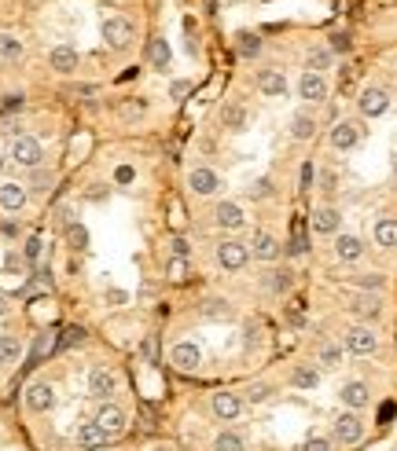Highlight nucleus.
Listing matches in <instances>:
<instances>
[{
	"label": "nucleus",
	"instance_id": "f257e3e1",
	"mask_svg": "<svg viewBox=\"0 0 397 451\" xmlns=\"http://www.w3.org/2000/svg\"><path fill=\"white\" fill-rule=\"evenodd\" d=\"M342 348L346 353H353V356H372L375 348H379V334L372 330V327H349L346 330V338H342Z\"/></svg>",
	"mask_w": 397,
	"mask_h": 451
},
{
	"label": "nucleus",
	"instance_id": "f03ea898",
	"mask_svg": "<svg viewBox=\"0 0 397 451\" xmlns=\"http://www.w3.org/2000/svg\"><path fill=\"white\" fill-rule=\"evenodd\" d=\"M133 37H136V26L129 19H122V15H110L103 22V40L110 48H129L133 45Z\"/></svg>",
	"mask_w": 397,
	"mask_h": 451
},
{
	"label": "nucleus",
	"instance_id": "7ed1b4c3",
	"mask_svg": "<svg viewBox=\"0 0 397 451\" xmlns=\"http://www.w3.org/2000/svg\"><path fill=\"white\" fill-rule=\"evenodd\" d=\"M335 441L338 444H361L364 441V422H361V415L357 411H342L335 418Z\"/></svg>",
	"mask_w": 397,
	"mask_h": 451
},
{
	"label": "nucleus",
	"instance_id": "20e7f679",
	"mask_svg": "<svg viewBox=\"0 0 397 451\" xmlns=\"http://www.w3.org/2000/svg\"><path fill=\"white\" fill-rule=\"evenodd\" d=\"M41 158H45V151H41V143L34 136H15V143H11V162L22 169H37Z\"/></svg>",
	"mask_w": 397,
	"mask_h": 451
},
{
	"label": "nucleus",
	"instance_id": "39448f33",
	"mask_svg": "<svg viewBox=\"0 0 397 451\" xmlns=\"http://www.w3.org/2000/svg\"><path fill=\"white\" fill-rule=\"evenodd\" d=\"M247 260H250V250L243 242H236V239H224L217 246V265L224 272H239V268H247Z\"/></svg>",
	"mask_w": 397,
	"mask_h": 451
},
{
	"label": "nucleus",
	"instance_id": "423d86ee",
	"mask_svg": "<svg viewBox=\"0 0 397 451\" xmlns=\"http://www.w3.org/2000/svg\"><path fill=\"white\" fill-rule=\"evenodd\" d=\"M118 385H122V378H118V371H110V367H96L89 374V392L96 400H110L118 392Z\"/></svg>",
	"mask_w": 397,
	"mask_h": 451
},
{
	"label": "nucleus",
	"instance_id": "0eeeda50",
	"mask_svg": "<svg viewBox=\"0 0 397 451\" xmlns=\"http://www.w3.org/2000/svg\"><path fill=\"white\" fill-rule=\"evenodd\" d=\"M169 363H173L177 371H198V363H203V348H198L195 341H177L173 348H169Z\"/></svg>",
	"mask_w": 397,
	"mask_h": 451
},
{
	"label": "nucleus",
	"instance_id": "6e6552de",
	"mask_svg": "<svg viewBox=\"0 0 397 451\" xmlns=\"http://www.w3.org/2000/svg\"><path fill=\"white\" fill-rule=\"evenodd\" d=\"M298 96H302L305 103H324V99H328V81H324V74L305 70V74L298 77Z\"/></svg>",
	"mask_w": 397,
	"mask_h": 451
},
{
	"label": "nucleus",
	"instance_id": "1a4fd4ad",
	"mask_svg": "<svg viewBox=\"0 0 397 451\" xmlns=\"http://www.w3.org/2000/svg\"><path fill=\"white\" fill-rule=\"evenodd\" d=\"M110 444V433L99 426V422H81L78 426V448L81 451H99Z\"/></svg>",
	"mask_w": 397,
	"mask_h": 451
},
{
	"label": "nucleus",
	"instance_id": "9d476101",
	"mask_svg": "<svg viewBox=\"0 0 397 451\" xmlns=\"http://www.w3.org/2000/svg\"><path fill=\"white\" fill-rule=\"evenodd\" d=\"M357 103H361V114H364V118H382V114L390 110V96H387V89H375V84H372V89L361 92Z\"/></svg>",
	"mask_w": 397,
	"mask_h": 451
},
{
	"label": "nucleus",
	"instance_id": "9b49d317",
	"mask_svg": "<svg viewBox=\"0 0 397 451\" xmlns=\"http://www.w3.org/2000/svg\"><path fill=\"white\" fill-rule=\"evenodd\" d=\"M26 407H30V411H37V415L52 411V407H55V389H52L48 382H34L30 389H26Z\"/></svg>",
	"mask_w": 397,
	"mask_h": 451
},
{
	"label": "nucleus",
	"instance_id": "f8f14e48",
	"mask_svg": "<svg viewBox=\"0 0 397 451\" xmlns=\"http://www.w3.org/2000/svg\"><path fill=\"white\" fill-rule=\"evenodd\" d=\"M214 221H217V228H224V231H239V228L247 224V216H243V206H239V202H217Z\"/></svg>",
	"mask_w": 397,
	"mask_h": 451
},
{
	"label": "nucleus",
	"instance_id": "ddd939ff",
	"mask_svg": "<svg viewBox=\"0 0 397 451\" xmlns=\"http://www.w3.org/2000/svg\"><path fill=\"white\" fill-rule=\"evenodd\" d=\"M338 224H342V213H338L335 206L313 209V221H309V228H313L317 235H338Z\"/></svg>",
	"mask_w": 397,
	"mask_h": 451
},
{
	"label": "nucleus",
	"instance_id": "4468645a",
	"mask_svg": "<svg viewBox=\"0 0 397 451\" xmlns=\"http://www.w3.org/2000/svg\"><path fill=\"white\" fill-rule=\"evenodd\" d=\"M361 143V125L357 121H338L331 128V147L335 151H353Z\"/></svg>",
	"mask_w": 397,
	"mask_h": 451
},
{
	"label": "nucleus",
	"instance_id": "2eb2a0df",
	"mask_svg": "<svg viewBox=\"0 0 397 451\" xmlns=\"http://www.w3.org/2000/svg\"><path fill=\"white\" fill-rule=\"evenodd\" d=\"M239 411H243V397L239 392H214V415L221 418V422H232V418H239Z\"/></svg>",
	"mask_w": 397,
	"mask_h": 451
},
{
	"label": "nucleus",
	"instance_id": "dca6fc26",
	"mask_svg": "<svg viewBox=\"0 0 397 451\" xmlns=\"http://www.w3.org/2000/svg\"><path fill=\"white\" fill-rule=\"evenodd\" d=\"M188 187H192L195 195H203V198H206V195H214L217 187H221V177H217L214 169L198 165V169H192V177H188Z\"/></svg>",
	"mask_w": 397,
	"mask_h": 451
},
{
	"label": "nucleus",
	"instance_id": "f3484780",
	"mask_svg": "<svg viewBox=\"0 0 397 451\" xmlns=\"http://www.w3.org/2000/svg\"><path fill=\"white\" fill-rule=\"evenodd\" d=\"M338 397H342V404L349 407V411H361V407L372 404V392H368L364 382H346L342 389H338Z\"/></svg>",
	"mask_w": 397,
	"mask_h": 451
},
{
	"label": "nucleus",
	"instance_id": "a211bd4d",
	"mask_svg": "<svg viewBox=\"0 0 397 451\" xmlns=\"http://www.w3.org/2000/svg\"><path fill=\"white\" fill-rule=\"evenodd\" d=\"M96 422H99V426H103L110 436H118V433L125 429V411H122L118 404H103V407L96 411Z\"/></svg>",
	"mask_w": 397,
	"mask_h": 451
},
{
	"label": "nucleus",
	"instance_id": "6ab92c4d",
	"mask_svg": "<svg viewBox=\"0 0 397 451\" xmlns=\"http://www.w3.org/2000/svg\"><path fill=\"white\" fill-rule=\"evenodd\" d=\"M335 257L346 260V265H353V260L364 257V242L357 235H335Z\"/></svg>",
	"mask_w": 397,
	"mask_h": 451
},
{
	"label": "nucleus",
	"instance_id": "aec40b11",
	"mask_svg": "<svg viewBox=\"0 0 397 451\" xmlns=\"http://www.w3.org/2000/svg\"><path fill=\"white\" fill-rule=\"evenodd\" d=\"M48 63H52L55 74H74V70H78V52L70 45H59V48L48 52Z\"/></svg>",
	"mask_w": 397,
	"mask_h": 451
},
{
	"label": "nucleus",
	"instance_id": "412c9836",
	"mask_svg": "<svg viewBox=\"0 0 397 451\" xmlns=\"http://www.w3.org/2000/svg\"><path fill=\"white\" fill-rule=\"evenodd\" d=\"M258 92L261 96H287V77L280 74V70H261L258 74Z\"/></svg>",
	"mask_w": 397,
	"mask_h": 451
},
{
	"label": "nucleus",
	"instance_id": "4be33fe9",
	"mask_svg": "<svg viewBox=\"0 0 397 451\" xmlns=\"http://www.w3.org/2000/svg\"><path fill=\"white\" fill-rule=\"evenodd\" d=\"M0 206H4L8 213L22 209L26 206V187L15 184V180H4V184H0Z\"/></svg>",
	"mask_w": 397,
	"mask_h": 451
},
{
	"label": "nucleus",
	"instance_id": "5701e85b",
	"mask_svg": "<svg viewBox=\"0 0 397 451\" xmlns=\"http://www.w3.org/2000/svg\"><path fill=\"white\" fill-rule=\"evenodd\" d=\"M250 257H258V260H276L280 257V242L268 235V231H258L250 242Z\"/></svg>",
	"mask_w": 397,
	"mask_h": 451
},
{
	"label": "nucleus",
	"instance_id": "b1692460",
	"mask_svg": "<svg viewBox=\"0 0 397 451\" xmlns=\"http://www.w3.org/2000/svg\"><path fill=\"white\" fill-rule=\"evenodd\" d=\"M372 235H375V246L394 250V246H397V221H394V216H379L375 228H372Z\"/></svg>",
	"mask_w": 397,
	"mask_h": 451
},
{
	"label": "nucleus",
	"instance_id": "393cba45",
	"mask_svg": "<svg viewBox=\"0 0 397 451\" xmlns=\"http://www.w3.org/2000/svg\"><path fill=\"white\" fill-rule=\"evenodd\" d=\"M349 312H353V316H361V319H375V316L382 312V301H379V294H368V290H364V294L353 297Z\"/></svg>",
	"mask_w": 397,
	"mask_h": 451
},
{
	"label": "nucleus",
	"instance_id": "a878e982",
	"mask_svg": "<svg viewBox=\"0 0 397 451\" xmlns=\"http://www.w3.org/2000/svg\"><path fill=\"white\" fill-rule=\"evenodd\" d=\"M291 136L294 140H313L317 136V118H313V114H294V118H291Z\"/></svg>",
	"mask_w": 397,
	"mask_h": 451
},
{
	"label": "nucleus",
	"instance_id": "bb28decb",
	"mask_svg": "<svg viewBox=\"0 0 397 451\" xmlns=\"http://www.w3.org/2000/svg\"><path fill=\"white\" fill-rule=\"evenodd\" d=\"M317 363H320V367H338V363H342V345L320 341V348H317Z\"/></svg>",
	"mask_w": 397,
	"mask_h": 451
},
{
	"label": "nucleus",
	"instance_id": "cd10ccee",
	"mask_svg": "<svg viewBox=\"0 0 397 451\" xmlns=\"http://www.w3.org/2000/svg\"><path fill=\"white\" fill-rule=\"evenodd\" d=\"M22 356V341L15 334H0V363H15Z\"/></svg>",
	"mask_w": 397,
	"mask_h": 451
},
{
	"label": "nucleus",
	"instance_id": "c85d7f7f",
	"mask_svg": "<svg viewBox=\"0 0 397 451\" xmlns=\"http://www.w3.org/2000/svg\"><path fill=\"white\" fill-rule=\"evenodd\" d=\"M305 250H309L305 224H302V221H294V224H291V246H287V253H291V257H302Z\"/></svg>",
	"mask_w": 397,
	"mask_h": 451
},
{
	"label": "nucleus",
	"instance_id": "c756f323",
	"mask_svg": "<svg viewBox=\"0 0 397 451\" xmlns=\"http://www.w3.org/2000/svg\"><path fill=\"white\" fill-rule=\"evenodd\" d=\"M236 40H239L236 48H239V55H243V59H254V55L261 52V37H258V34H250V30H243Z\"/></svg>",
	"mask_w": 397,
	"mask_h": 451
},
{
	"label": "nucleus",
	"instance_id": "7c9ffc66",
	"mask_svg": "<svg viewBox=\"0 0 397 451\" xmlns=\"http://www.w3.org/2000/svg\"><path fill=\"white\" fill-rule=\"evenodd\" d=\"M221 121H224V128H232V133H239V128L247 125V110L239 107V103H232V107H224V110H221Z\"/></svg>",
	"mask_w": 397,
	"mask_h": 451
},
{
	"label": "nucleus",
	"instance_id": "2f4dec72",
	"mask_svg": "<svg viewBox=\"0 0 397 451\" xmlns=\"http://www.w3.org/2000/svg\"><path fill=\"white\" fill-rule=\"evenodd\" d=\"M214 451H247V444H243V436H239V433L224 429V433H217V441H214Z\"/></svg>",
	"mask_w": 397,
	"mask_h": 451
},
{
	"label": "nucleus",
	"instance_id": "473e14b6",
	"mask_svg": "<svg viewBox=\"0 0 397 451\" xmlns=\"http://www.w3.org/2000/svg\"><path fill=\"white\" fill-rule=\"evenodd\" d=\"M151 63L159 74H169V48H166V40H151Z\"/></svg>",
	"mask_w": 397,
	"mask_h": 451
},
{
	"label": "nucleus",
	"instance_id": "72a5a7b5",
	"mask_svg": "<svg viewBox=\"0 0 397 451\" xmlns=\"http://www.w3.org/2000/svg\"><path fill=\"white\" fill-rule=\"evenodd\" d=\"M331 66V48H313L305 59V70H313V74H320V70Z\"/></svg>",
	"mask_w": 397,
	"mask_h": 451
},
{
	"label": "nucleus",
	"instance_id": "f704fd0d",
	"mask_svg": "<svg viewBox=\"0 0 397 451\" xmlns=\"http://www.w3.org/2000/svg\"><path fill=\"white\" fill-rule=\"evenodd\" d=\"M294 385L298 389H317L320 385V371L317 367H298L294 371Z\"/></svg>",
	"mask_w": 397,
	"mask_h": 451
},
{
	"label": "nucleus",
	"instance_id": "c9c22d12",
	"mask_svg": "<svg viewBox=\"0 0 397 451\" xmlns=\"http://www.w3.org/2000/svg\"><path fill=\"white\" fill-rule=\"evenodd\" d=\"M0 55H4V59H19V55H22V40L11 37V34H0Z\"/></svg>",
	"mask_w": 397,
	"mask_h": 451
},
{
	"label": "nucleus",
	"instance_id": "e433bc0d",
	"mask_svg": "<svg viewBox=\"0 0 397 451\" xmlns=\"http://www.w3.org/2000/svg\"><path fill=\"white\" fill-rule=\"evenodd\" d=\"M382 283H387V275H379V272H364V275H357V286L368 290V294H379Z\"/></svg>",
	"mask_w": 397,
	"mask_h": 451
},
{
	"label": "nucleus",
	"instance_id": "4c0bfd02",
	"mask_svg": "<svg viewBox=\"0 0 397 451\" xmlns=\"http://www.w3.org/2000/svg\"><path fill=\"white\" fill-rule=\"evenodd\" d=\"M203 316H210V319H232V304L229 301H206L203 304Z\"/></svg>",
	"mask_w": 397,
	"mask_h": 451
},
{
	"label": "nucleus",
	"instance_id": "58836bf2",
	"mask_svg": "<svg viewBox=\"0 0 397 451\" xmlns=\"http://www.w3.org/2000/svg\"><path fill=\"white\" fill-rule=\"evenodd\" d=\"M144 110H147L144 99H129V103H122V118H125V121H133V118H140Z\"/></svg>",
	"mask_w": 397,
	"mask_h": 451
},
{
	"label": "nucleus",
	"instance_id": "ea45409f",
	"mask_svg": "<svg viewBox=\"0 0 397 451\" xmlns=\"http://www.w3.org/2000/svg\"><path fill=\"white\" fill-rule=\"evenodd\" d=\"M55 345H59V341H55V338H52V334H41V338H37V345H34V356H30V360L37 363V360H41V356H45V353H48V348H55Z\"/></svg>",
	"mask_w": 397,
	"mask_h": 451
},
{
	"label": "nucleus",
	"instance_id": "a19ab883",
	"mask_svg": "<svg viewBox=\"0 0 397 451\" xmlns=\"http://www.w3.org/2000/svg\"><path fill=\"white\" fill-rule=\"evenodd\" d=\"M66 239H70V246H74V250H85V246H89V235H85V228H78V224H70Z\"/></svg>",
	"mask_w": 397,
	"mask_h": 451
},
{
	"label": "nucleus",
	"instance_id": "79ce46f5",
	"mask_svg": "<svg viewBox=\"0 0 397 451\" xmlns=\"http://www.w3.org/2000/svg\"><path fill=\"white\" fill-rule=\"evenodd\" d=\"M302 451H335V444L328 441V436H309V441L302 444Z\"/></svg>",
	"mask_w": 397,
	"mask_h": 451
},
{
	"label": "nucleus",
	"instance_id": "37998d69",
	"mask_svg": "<svg viewBox=\"0 0 397 451\" xmlns=\"http://www.w3.org/2000/svg\"><path fill=\"white\" fill-rule=\"evenodd\" d=\"M169 253H173L177 260H184V257L192 253V246H188V239H180V235H177V239H169Z\"/></svg>",
	"mask_w": 397,
	"mask_h": 451
},
{
	"label": "nucleus",
	"instance_id": "c03bdc74",
	"mask_svg": "<svg viewBox=\"0 0 397 451\" xmlns=\"http://www.w3.org/2000/svg\"><path fill=\"white\" fill-rule=\"evenodd\" d=\"M144 360L147 363H159V338H154V334H147V338H144Z\"/></svg>",
	"mask_w": 397,
	"mask_h": 451
},
{
	"label": "nucleus",
	"instance_id": "a18cd8bd",
	"mask_svg": "<svg viewBox=\"0 0 397 451\" xmlns=\"http://www.w3.org/2000/svg\"><path fill=\"white\" fill-rule=\"evenodd\" d=\"M268 392H273V389H268L265 382H258V385L247 389V400H250V404H261V400H268Z\"/></svg>",
	"mask_w": 397,
	"mask_h": 451
},
{
	"label": "nucleus",
	"instance_id": "49530a36",
	"mask_svg": "<svg viewBox=\"0 0 397 451\" xmlns=\"http://www.w3.org/2000/svg\"><path fill=\"white\" fill-rule=\"evenodd\" d=\"M250 195H254V198H268V195H273V180H268V177H261V180H254V187H250Z\"/></svg>",
	"mask_w": 397,
	"mask_h": 451
},
{
	"label": "nucleus",
	"instance_id": "de8ad7c7",
	"mask_svg": "<svg viewBox=\"0 0 397 451\" xmlns=\"http://www.w3.org/2000/svg\"><path fill=\"white\" fill-rule=\"evenodd\" d=\"M81 338H85V330H81V327H66V330H63V338H59V345H78Z\"/></svg>",
	"mask_w": 397,
	"mask_h": 451
},
{
	"label": "nucleus",
	"instance_id": "09e8293b",
	"mask_svg": "<svg viewBox=\"0 0 397 451\" xmlns=\"http://www.w3.org/2000/svg\"><path fill=\"white\" fill-rule=\"evenodd\" d=\"M41 246H45V242H41V235H34L30 242H26V260H37L41 257Z\"/></svg>",
	"mask_w": 397,
	"mask_h": 451
},
{
	"label": "nucleus",
	"instance_id": "8fccbe9b",
	"mask_svg": "<svg viewBox=\"0 0 397 451\" xmlns=\"http://www.w3.org/2000/svg\"><path fill=\"white\" fill-rule=\"evenodd\" d=\"M287 286H291V272H283V268L273 272V290H287Z\"/></svg>",
	"mask_w": 397,
	"mask_h": 451
},
{
	"label": "nucleus",
	"instance_id": "3c124183",
	"mask_svg": "<svg viewBox=\"0 0 397 451\" xmlns=\"http://www.w3.org/2000/svg\"><path fill=\"white\" fill-rule=\"evenodd\" d=\"M188 92H192V84H188V81H173V84H169V96H173V99H184Z\"/></svg>",
	"mask_w": 397,
	"mask_h": 451
},
{
	"label": "nucleus",
	"instance_id": "603ef678",
	"mask_svg": "<svg viewBox=\"0 0 397 451\" xmlns=\"http://www.w3.org/2000/svg\"><path fill=\"white\" fill-rule=\"evenodd\" d=\"M4 265H8L11 272H22V257H19V253H8V260H4Z\"/></svg>",
	"mask_w": 397,
	"mask_h": 451
},
{
	"label": "nucleus",
	"instance_id": "864d4df0",
	"mask_svg": "<svg viewBox=\"0 0 397 451\" xmlns=\"http://www.w3.org/2000/svg\"><path fill=\"white\" fill-rule=\"evenodd\" d=\"M129 180H133V169L122 165V169H118V184H129Z\"/></svg>",
	"mask_w": 397,
	"mask_h": 451
},
{
	"label": "nucleus",
	"instance_id": "5fc2aeb1",
	"mask_svg": "<svg viewBox=\"0 0 397 451\" xmlns=\"http://www.w3.org/2000/svg\"><path fill=\"white\" fill-rule=\"evenodd\" d=\"M309 184H313V165L302 169V187H309Z\"/></svg>",
	"mask_w": 397,
	"mask_h": 451
},
{
	"label": "nucleus",
	"instance_id": "6e6d98bb",
	"mask_svg": "<svg viewBox=\"0 0 397 451\" xmlns=\"http://www.w3.org/2000/svg\"><path fill=\"white\" fill-rule=\"evenodd\" d=\"M8 309H11V301H8L4 290H0V316H8Z\"/></svg>",
	"mask_w": 397,
	"mask_h": 451
},
{
	"label": "nucleus",
	"instance_id": "4d7b16f0",
	"mask_svg": "<svg viewBox=\"0 0 397 451\" xmlns=\"http://www.w3.org/2000/svg\"><path fill=\"white\" fill-rule=\"evenodd\" d=\"M107 301H115V304H122V301H125V294H122V290H110V294H107Z\"/></svg>",
	"mask_w": 397,
	"mask_h": 451
},
{
	"label": "nucleus",
	"instance_id": "13d9d810",
	"mask_svg": "<svg viewBox=\"0 0 397 451\" xmlns=\"http://www.w3.org/2000/svg\"><path fill=\"white\" fill-rule=\"evenodd\" d=\"M151 451H173V448H166V444H159V448H151Z\"/></svg>",
	"mask_w": 397,
	"mask_h": 451
},
{
	"label": "nucleus",
	"instance_id": "bf43d9fd",
	"mask_svg": "<svg viewBox=\"0 0 397 451\" xmlns=\"http://www.w3.org/2000/svg\"><path fill=\"white\" fill-rule=\"evenodd\" d=\"M4 165H8V158H4V154H0V169H4Z\"/></svg>",
	"mask_w": 397,
	"mask_h": 451
},
{
	"label": "nucleus",
	"instance_id": "052dcab7",
	"mask_svg": "<svg viewBox=\"0 0 397 451\" xmlns=\"http://www.w3.org/2000/svg\"><path fill=\"white\" fill-rule=\"evenodd\" d=\"M394 177H397V162H394Z\"/></svg>",
	"mask_w": 397,
	"mask_h": 451
}]
</instances>
